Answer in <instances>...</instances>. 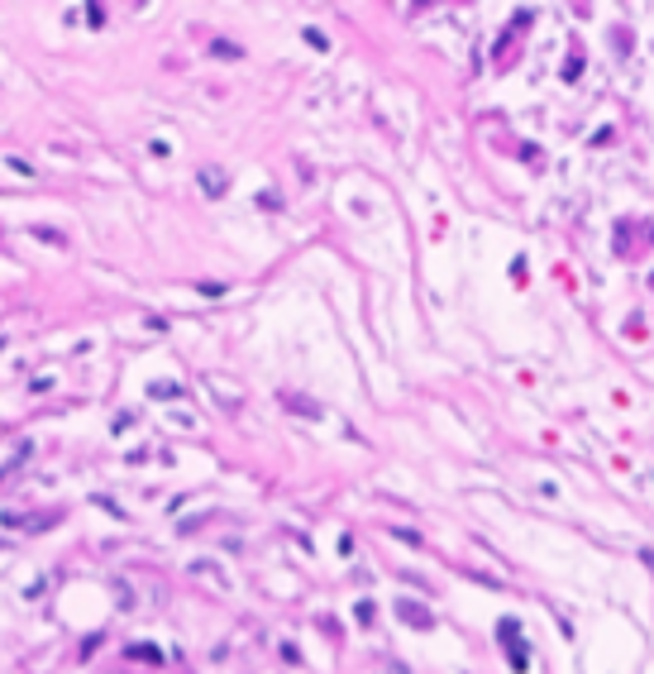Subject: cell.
Masks as SVG:
<instances>
[{
    "instance_id": "7",
    "label": "cell",
    "mask_w": 654,
    "mask_h": 674,
    "mask_svg": "<svg viewBox=\"0 0 654 674\" xmlns=\"http://www.w3.org/2000/svg\"><path fill=\"white\" fill-rule=\"evenodd\" d=\"M210 53H215V58H239V48H234V44H210Z\"/></svg>"
},
{
    "instance_id": "9",
    "label": "cell",
    "mask_w": 654,
    "mask_h": 674,
    "mask_svg": "<svg viewBox=\"0 0 654 674\" xmlns=\"http://www.w3.org/2000/svg\"><path fill=\"white\" fill-rule=\"evenodd\" d=\"M387 674H411V670H406V665H392V670H387Z\"/></svg>"
},
{
    "instance_id": "3",
    "label": "cell",
    "mask_w": 654,
    "mask_h": 674,
    "mask_svg": "<svg viewBox=\"0 0 654 674\" xmlns=\"http://www.w3.org/2000/svg\"><path fill=\"white\" fill-rule=\"evenodd\" d=\"M201 187H206L210 196H220L224 187H229V182H224V173H220V168H206V173H201Z\"/></svg>"
},
{
    "instance_id": "6",
    "label": "cell",
    "mask_w": 654,
    "mask_h": 674,
    "mask_svg": "<svg viewBox=\"0 0 654 674\" xmlns=\"http://www.w3.org/2000/svg\"><path fill=\"white\" fill-rule=\"evenodd\" d=\"M33 240H48V244H63V235H58V230H43V225H33Z\"/></svg>"
},
{
    "instance_id": "2",
    "label": "cell",
    "mask_w": 654,
    "mask_h": 674,
    "mask_svg": "<svg viewBox=\"0 0 654 674\" xmlns=\"http://www.w3.org/2000/svg\"><path fill=\"white\" fill-rule=\"evenodd\" d=\"M397 617H401V622H411V626H420V631H430V626H435V617H430V612H425V608H415V603H406V598L397 603Z\"/></svg>"
},
{
    "instance_id": "5",
    "label": "cell",
    "mask_w": 654,
    "mask_h": 674,
    "mask_svg": "<svg viewBox=\"0 0 654 674\" xmlns=\"http://www.w3.org/2000/svg\"><path fill=\"white\" fill-rule=\"evenodd\" d=\"M86 24L100 29V24H105V10H100V5H86Z\"/></svg>"
},
{
    "instance_id": "4",
    "label": "cell",
    "mask_w": 654,
    "mask_h": 674,
    "mask_svg": "<svg viewBox=\"0 0 654 674\" xmlns=\"http://www.w3.org/2000/svg\"><path fill=\"white\" fill-rule=\"evenodd\" d=\"M287 407H291V412H301V417H306V412L320 417V407H316V402H306V397H287Z\"/></svg>"
},
{
    "instance_id": "8",
    "label": "cell",
    "mask_w": 654,
    "mask_h": 674,
    "mask_svg": "<svg viewBox=\"0 0 654 674\" xmlns=\"http://www.w3.org/2000/svg\"><path fill=\"white\" fill-rule=\"evenodd\" d=\"M5 163H10V173H19V177H33V168H29L24 158H5Z\"/></svg>"
},
{
    "instance_id": "1",
    "label": "cell",
    "mask_w": 654,
    "mask_h": 674,
    "mask_svg": "<svg viewBox=\"0 0 654 674\" xmlns=\"http://www.w3.org/2000/svg\"><path fill=\"white\" fill-rule=\"evenodd\" d=\"M497 641L511 650V670L526 674V641H521V622L516 617H507V622H497Z\"/></svg>"
}]
</instances>
